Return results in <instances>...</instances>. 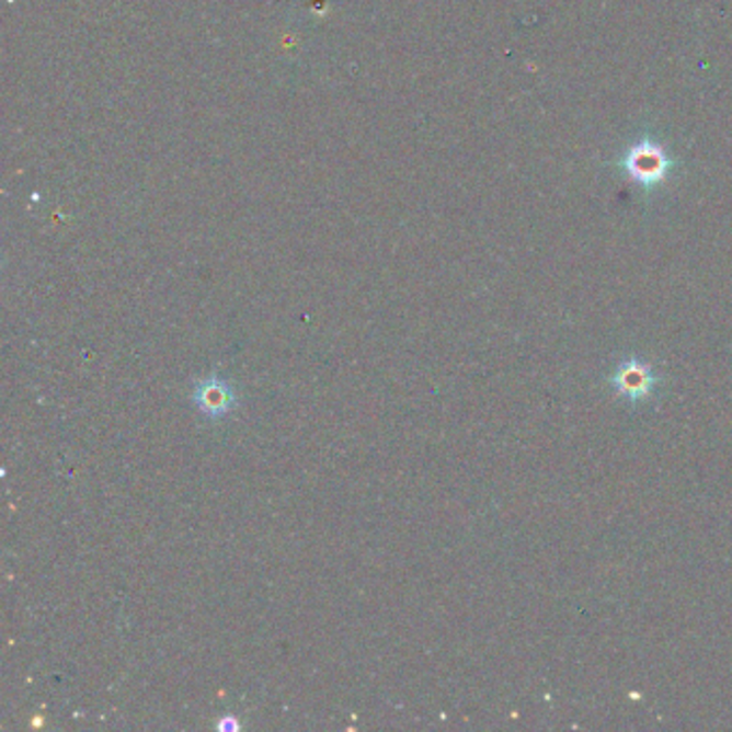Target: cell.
Segmentation results:
<instances>
[{"mask_svg": "<svg viewBox=\"0 0 732 732\" xmlns=\"http://www.w3.org/2000/svg\"><path fill=\"white\" fill-rule=\"evenodd\" d=\"M192 400L203 415L217 419L228 415L235 409L237 393L224 378L209 376V378H205L203 382L196 385V389L192 393Z\"/></svg>", "mask_w": 732, "mask_h": 732, "instance_id": "3", "label": "cell"}, {"mask_svg": "<svg viewBox=\"0 0 732 732\" xmlns=\"http://www.w3.org/2000/svg\"><path fill=\"white\" fill-rule=\"evenodd\" d=\"M608 382L619 398H624V400H628L629 404L638 407V404L649 402L653 398L662 378L653 371L651 364H647L638 357H629L626 362H621L619 367L610 374Z\"/></svg>", "mask_w": 732, "mask_h": 732, "instance_id": "1", "label": "cell"}, {"mask_svg": "<svg viewBox=\"0 0 732 732\" xmlns=\"http://www.w3.org/2000/svg\"><path fill=\"white\" fill-rule=\"evenodd\" d=\"M675 165L673 159L666 158L664 151L651 142H640L629 151L628 159L624 161V168L628 170L629 176L638 181L644 187L657 185L664 181L666 172Z\"/></svg>", "mask_w": 732, "mask_h": 732, "instance_id": "2", "label": "cell"}, {"mask_svg": "<svg viewBox=\"0 0 732 732\" xmlns=\"http://www.w3.org/2000/svg\"><path fill=\"white\" fill-rule=\"evenodd\" d=\"M219 729H221V731H239V722H237L232 716H226V718H221Z\"/></svg>", "mask_w": 732, "mask_h": 732, "instance_id": "4", "label": "cell"}]
</instances>
